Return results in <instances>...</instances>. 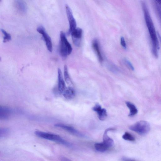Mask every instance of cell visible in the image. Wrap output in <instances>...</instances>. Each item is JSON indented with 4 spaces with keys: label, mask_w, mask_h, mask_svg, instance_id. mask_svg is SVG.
Here are the masks:
<instances>
[{
    "label": "cell",
    "mask_w": 161,
    "mask_h": 161,
    "mask_svg": "<svg viewBox=\"0 0 161 161\" xmlns=\"http://www.w3.org/2000/svg\"><path fill=\"white\" fill-rule=\"evenodd\" d=\"M141 5L145 21L152 42V53L155 57L156 58H158V50H159L160 47L157 34V35L154 25L146 3L143 1L141 3Z\"/></svg>",
    "instance_id": "6da1fadb"
},
{
    "label": "cell",
    "mask_w": 161,
    "mask_h": 161,
    "mask_svg": "<svg viewBox=\"0 0 161 161\" xmlns=\"http://www.w3.org/2000/svg\"><path fill=\"white\" fill-rule=\"evenodd\" d=\"M35 134L37 136L43 139L54 141L68 147L72 146L69 142L58 135L40 131H35Z\"/></svg>",
    "instance_id": "7a4b0ae2"
},
{
    "label": "cell",
    "mask_w": 161,
    "mask_h": 161,
    "mask_svg": "<svg viewBox=\"0 0 161 161\" xmlns=\"http://www.w3.org/2000/svg\"><path fill=\"white\" fill-rule=\"evenodd\" d=\"M72 50V46L68 41L65 34L61 31L60 35L59 52L63 58H65L69 55Z\"/></svg>",
    "instance_id": "3957f363"
},
{
    "label": "cell",
    "mask_w": 161,
    "mask_h": 161,
    "mask_svg": "<svg viewBox=\"0 0 161 161\" xmlns=\"http://www.w3.org/2000/svg\"><path fill=\"white\" fill-rule=\"evenodd\" d=\"M129 129L136 133L141 135H145L149 131L150 126L149 123L144 121H140L131 126Z\"/></svg>",
    "instance_id": "277c9868"
},
{
    "label": "cell",
    "mask_w": 161,
    "mask_h": 161,
    "mask_svg": "<svg viewBox=\"0 0 161 161\" xmlns=\"http://www.w3.org/2000/svg\"><path fill=\"white\" fill-rule=\"evenodd\" d=\"M37 31L42 34L47 49L51 52L52 51V44L51 37L46 32L44 27L42 25L38 27Z\"/></svg>",
    "instance_id": "5b68a950"
},
{
    "label": "cell",
    "mask_w": 161,
    "mask_h": 161,
    "mask_svg": "<svg viewBox=\"0 0 161 161\" xmlns=\"http://www.w3.org/2000/svg\"><path fill=\"white\" fill-rule=\"evenodd\" d=\"M65 7L70 26L69 30L68 33L70 35L77 28V23L70 8L67 5H65Z\"/></svg>",
    "instance_id": "8992f818"
},
{
    "label": "cell",
    "mask_w": 161,
    "mask_h": 161,
    "mask_svg": "<svg viewBox=\"0 0 161 161\" xmlns=\"http://www.w3.org/2000/svg\"><path fill=\"white\" fill-rule=\"evenodd\" d=\"M82 33V30L80 28H77L71 34L73 42L77 47L81 45Z\"/></svg>",
    "instance_id": "52a82bcc"
},
{
    "label": "cell",
    "mask_w": 161,
    "mask_h": 161,
    "mask_svg": "<svg viewBox=\"0 0 161 161\" xmlns=\"http://www.w3.org/2000/svg\"><path fill=\"white\" fill-rule=\"evenodd\" d=\"M54 126L61 128L75 136L81 138L85 137V135L83 134L71 126L62 124H55L54 125Z\"/></svg>",
    "instance_id": "ba28073f"
},
{
    "label": "cell",
    "mask_w": 161,
    "mask_h": 161,
    "mask_svg": "<svg viewBox=\"0 0 161 161\" xmlns=\"http://www.w3.org/2000/svg\"><path fill=\"white\" fill-rule=\"evenodd\" d=\"M13 113V110L11 108L1 106L0 107V119L7 120L11 117Z\"/></svg>",
    "instance_id": "9c48e42d"
},
{
    "label": "cell",
    "mask_w": 161,
    "mask_h": 161,
    "mask_svg": "<svg viewBox=\"0 0 161 161\" xmlns=\"http://www.w3.org/2000/svg\"><path fill=\"white\" fill-rule=\"evenodd\" d=\"M93 110L97 113L99 119L102 121L105 120L107 116V112L105 109L102 108L100 104H96L92 108Z\"/></svg>",
    "instance_id": "30bf717a"
},
{
    "label": "cell",
    "mask_w": 161,
    "mask_h": 161,
    "mask_svg": "<svg viewBox=\"0 0 161 161\" xmlns=\"http://www.w3.org/2000/svg\"><path fill=\"white\" fill-rule=\"evenodd\" d=\"M15 6L17 10L22 14H25L27 11V7L26 3L23 1H16Z\"/></svg>",
    "instance_id": "8fae6325"
},
{
    "label": "cell",
    "mask_w": 161,
    "mask_h": 161,
    "mask_svg": "<svg viewBox=\"0 0 161 161\" xmlns=\"http://www.w3.org/2000/svg\"><path fill=\"white\" fill-rule=\"evenodd\" d=\"M58 89L59 92L62 93L66 89V85L63 77L62 72L61 69H58Z\"/></svg>",
    "instance_id": "7c38bea8"
},
{
    "label": "cell",
    "mask_w": 161,
    "mask_h": 161,
    "mask_svg": "<svg viewBox=\"0 0 161 161\" xmlns=\"http://www.w3.org/2000/svg\"><path fill=\"white\" fill-rule=\"evenodd\" d=\"M114 129L111 128H109L107 129L104 133L103 136V142L105 144L108 148L112 146L114 144L113 140L109 137L108 135V131L111 130H113Z\"/></svg>",
    "instance_id": "4fadbf2b"
},
{
    "label": "cell",
    "mask_w": 161,
    "mask_h": 161,
    "mask_svg": "<svg viewBox=\"0 0 161 161\" xmlns=\"http://www.w3.org/2000/svg\"><path fill=\"white\" fill-rule=\"evenodd\" d=\"M62 94L64 97L68 100L73 99L75 95L74 89L71 87L66 88Z\"/></svg>",
    "instance_id": "5bb4252c"
},
{
    "label": "cell",
    "mask_w": 161,
    "mask_h": 161,
    "mask_svg": "<svg viewBox=\"0 0 161 161\" xmlns=\"http://www.w3.org/2000/svg\"><path fill=\"white\" fill-rule=\"evenodd\" d=\"M92 46L98 56L99 61L100 62H102L103 61V58L100 50L98 42L97 40H95L93 41Z\"/></svg>",
    "instance_id": "9a60e30c"
},
{
    "label": "cell",
    "mask_w": 161,
    "mask_h": 161,
    "mask_svg": "<svg viewBox=\"0 0 161 161\" xmlns=\"http://www.w3.org/2000/svg\"><path fill=\"white\" fill-rule=\"evenodd\" d=\"M126 103L130 110V113L128 115L129 117H133L137 114L138 110L134 104L129 101L126 102Z\"/></svg>",
    "instance_id": "2e32d148"
},
{
    "label": "cell",
    "mask_w": 161,
    "mask_h": 161,
    "mask_svg": "<svg viewBox=\"0 0 161 161\" xmlns=\"http://www.w3.org/2000/svg\"><path fill=\"white\" fill-rule=\"evenodd\" d=\"M94 147L97 151L101 152H105L108 148V147L103 142L96 143L94 145Z\"/></svg>",
    "instance_id": "e0dca14e"
},
{
    "label": "cell",
    "mask_w": 161,
    "mask_h": 161,
    "mask_svg": "<svg viewBox=\"0 0 161 161\" xmlns=\"http://www.w3.org/2000/svg\"><path fill=\"white\" fill-rule=\"evenodd\" d=\"M64 75L65 80L68 84L72 83L69 74L67 66L65 65L64 67Z\"/></svg>",
    "instance_id": "ac0fdd59"
},
{
    "label": "cell",
    "mask_w": 161,
    "mask_h": 161,
    "mask_svg": "<svg viewBox=\"0 0 161 161\" xmlns=\"http://www.w3.org/2000/svg\"><path fill=\"white\" fill-rule=\"evenodd\" d=\"M154 5L156 12L159 19L161 24V10L156 1H154Z\"/></svg>",
    "instance_id": "d6986e66"
},
{
    "label": "cell",
    "mask_w": 161,
    "mask_h": 161,
    "mask_svg": "<svg viewBox=\"0 0 161 161\" xmlns=\"http://www.w3.org/2000/svg\"><path fill=\"white\" fill-rule=\"evenodd\" d=\"M2 33L4 35L3 42L6 43L10 41L12 39L11 35L3 29H1Z\"/></svg>",
    "instance_id": "ffe728a7"
},
{
    "label": "cell",
    "mask_w": 161,
    "mask_h": 161,
    "mask_svg": "<svg viewBox=\"0 0 161 161\" xmlns=\"http://www.w3.org/2000/svg\"><path fill=\"white\" fill-rule=\"evenodd\" d=\"M122 138L126 140L130 141H134L135 140L134 137L128 132H125V133L122 136Z\"/></svg>",
    "instance_id": "44dd1931"
},
{
    "label": "cell",
    "mask_w": 161,
    "mask_h": 161,
    "mask_svg": "<svg viewBox=\"0 0 161 161\" xmlns=\"http://www.w3.org/2000/svg\"><path fill=\"white\" fill-rule=\"evenodd\" d=\"M9 133V130L7 128H2L0 129V138H5Z\"/></svg>",
    "instance_id": "7402d4cb"
},
{
    "label": "cell",
    "mask_w": 161,
    "mask_h": 161,
    "mask_svg": "<svg viewBox=\"0 0 161 161\" xmlns=\"http://www.w3.org/2000/svg\"><path fill=\"white\" fill-rule=\"evenodd\" d=\"M124 62L127 67L130 70L134 71L135 68L131 63L128 60L125 59L124 60Z\"/></svg>",
    "instance_id": "603a6c76"
},
{
    "label": "cell",
    "mask_w": 161,
    "mask_h": 161,
    "mask_svg": "<svg viewBox=\"0 0 161 161\" xmlns=\"http://www.w3.org/2000/svg\"><path fill=\"white\" fill-rule=\"evenodd\" d=\"M121 44L123 48L124 49H127V45L124 38L121 37Z\"/></svg>",
    "instance_id": "cb8c5ba5"
},
{
    "label": "cell",
    "mask_w": 161,
    "mask_h": 161,
    "mask_svg": "<svg viewBox=\"0 0 161 161\" xmlns=\"http://www.w3.org/2000/svg\"><path fill=\"white\" fill-rule=\"evenodd\" d=\"M61 161H72L69 159L64 156H62L60 158Z\"/></svg>",
    "instance_id": "d4e9b609"
},
{
    "label": "cell",
    "mask_w": 161,
    "mask_h": 161,
    "mask_svg": "<svg viewBox=\"0 0 161 161\" xmlns=\"http://www.w3.org/2000/svg\"><path fill=\"white\" fill-rule=\"evenodd\" d=\"M123 160L124 161H136L134 160L131 159L127 158H123Z\"/></svg>",
    "instance_id": "484cf974"
},
{
    "label": "cell",
    "mask_w": 161,
    "mask_h": 161,
    "mask_svg": "<svg viewBox=\"0 0 161 161\" xmlns=\"http://www.w3.org/2000/svg\"><path fill=\"white\" fill-rule=\"evenodd\" d=\"M156 1L159 5L161 10V0H157Z\"/></svg>",
    "instance_id": "4316f807"
},
{
    "label": "cell",
    "mask_w": 161,
    "mask_h": 161,
    "mask_svg": "<svg viewBox=\"0 0 161 161\" xmlns=\"http://www.w3.org/2000/svg\"><path fill=\"white\" fill-rule=\"evenodd\" d=\"M157 34L158 39L159 40V41L161 44V36H160L159 33L158 32L157 33Z\"/></svg>",
    "instance_id": "83f0119b"
}]
</instances>
